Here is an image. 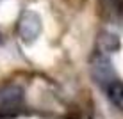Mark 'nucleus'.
I'll return each instance as SVG.
<instances>
[{
  "label": "nucleus",
  "instance_id": "nucleus-5",
  "mask_svg": "<svg viewBox=\"0 0 123 119\" xmlns=\"http://www.w3.org/2000/svg\"><path fill=\"white\" fill-rule=\"evenodd\" d=\"M96 45H98V50L100 53H111V52H116L118 48H120V39H118V36H114V34L104 30L100 32L98 39H96Z\"/></svg>",
  "mask_w": 123,
  "mask_h": 119
},
{
  "label": "nucleus",
  "instance_id": "nucleus-4",
  "mask_svg": "<svg viewBox=\"0 0 123 119\" xmlns=\"http://www.w3.org/2000/svg\"><path fill=\"white\" fill-rule=\"evenodd\" d=\"M23 101V89L16 84L0 85V112H14Z\"/></svg>",
  "mask_w": 123,
  "mask_h": 119
},
{
  "label": "nucleus",
  "instance_id": "nucleus-7",
  "mask_svg": "<svg viewBox=\"0 0 123 119\" xmlns=\"http://www.w3.org/2000/svg\"><path fill=\"white\" fill-rule=\"evenodd\" d=\"M0 43H2V36H0Z\"/></svg>",
  "mask_w": 123,
  "mask_h": 119
},
{
  "label": "nucleus",
  "instance_id": "nucleus-1",
  "mask_svg": "<svg viewBox=\"0 0 123 119\" xmlns=\"http://www.w3.org/2000/svg\"><path fill=\"white\" fill-rule=\"evenodd\" d=\"M89 66H91V76L96 84L107 87L111 85L112 82H116V75H114V68L109 61V57L105 53H95L91 55V61H89Z\"/></svg>",
  "mask_w": 123,
  "mask_h": 119
},
{
  "label": "nucleus",
  "instance_id": "nucleus-6",
  "mask_svg": "<svg viewBox=\"0 0 123 119\" xmlns=\"http://www.w3.org/2000/svg\"><path fill=\"white\" fill-rule=\"evenodd\" d=\"M105 92H107L109 101H111L118 110L123 112V82H120V80L112 82L111 85L105 87Z\"/></svg>",
  "mask_w": 123,
  "mask_h": 119
},
{
  "label": "nucleus",
  "instance_id": "nucleus-2",
  "mask_svg": "<svg viewBox=\"0 0 123 119\" xmlns=\"http://www.w3.org/2000/svg\"><path fill=\"white\" fill-rule=\"evenodd\" d=\"M41 27L43 25H41L39 14L34 11H25L22 12V16L18 20V36L25 43H32L41 34Z\"/></svg>",
  "mask_w": 123,
  "mask_h": 119
},
{
  "label": "nucleus",
  "instance_id": "nucleus-3",
  "mask_svg": "<svg viewBox=\"0 0 123 119\" xmlns=\"http://www.w3.org/2000/svg\"><path fill=\"white\" fill-rule=\"evenodd\" d=\"M96 14L105 23L121 25L123 23V0H96Z\"/></svg>",
  "mask_w": 123,
  "mask_h": 119
}]
</instances>
